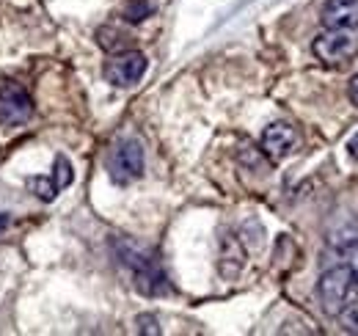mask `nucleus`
Masks as SVG:
<instances>
[{
    "label": "nucleus",
    "instance_id": "obj_4",
    "mask_svg": "<svg viewBox=\"0 0 358 336\" xmlns=\"http://www.w3.org/2000/svg\"><path fill=\"white\" fill-rule=\"evenodd\" d=\"M314 55L322 64H345L358 55V34L356 28H328L312 44Z\"/></svg>",
    "mask_w": 358,
    "mask_h": 336
},
{
    "label": "nucleus",
    "instance_id": "obj_2",
    "mask_svg": "<svg viewBox=\"0 0 358 336\" xmlns=\"http://www.w3.org/2000/svg\"><path fill=\"white\" fill-rule=\"evenodd\" d=\"M143 146L135 141V138H124L119 141L110 155H108V174L116 185H130L135 179L143 176Z\"/></svg>",
    "mask_w": 358,
    "mask_h": 336
},
{
    "label": "nucleus",
    "instance_id": "obj_15",
    "mask_svg": "<svg viewBox=\"0 0 358 336\" xmlns=\"http://www.w3.org/2000/svg\"><path fill=\"white\" fill-rule=\"evenodd\" d=\"M348 265H350V270H353V287H356V293H358V243L348 251Z\"/></svg>",
    "mask_w": 358,
    "mask_h": 336
},
{
    "label": "nucleus",
    "instance_id": "obj_18",
    "mask_svg": "<svg viewBox=\"0 0 358 336\" xmlns=\"http://www.w3.org/2000/svg\"><path fill=\"white\" fill-rule=\"evenodd\" d=\"M6 229H8V215H6V212H0V234H3Z\"/></svg>",
    "mask_w": 358,
    "mask_h": 336
},
{
    "label": "nucleus",
    "instance_id": "obj_11",
    "mask_svg": "<svg viewBox=\"0 0 358 336\" xmlns=\"http://www.w3.org/2000/svg\"><path fill=\"white\" fill-rule=\"evenodd\" d=\"M96 42H99L102 50H108V52H122V50L130 47V36L122 34L119 28H99L96 31Z\"/></svg>",
    "mask_w": 358,
    "mask_h": 336
},
{
    "label": "nucleus",
    "instance_id": "obj_13",
    "mask_svg": "<svg viewBox=\"0 0 358 336\" xmlns=\"http://www.w3.org/2000/svg\"><path fill=\"white\" fill-rule=\"evenodd\" d=\"M152 11H155L152 0H130L127 8H124V20H127V22H141V20H146Z\"/></svg>",
    "mask_w": 358,
    "mask_h": 336
},
{
    "label": "nucleus",
    "instance_id": "obj_10",
    "mask_svg": "<svg viewBox=\"0 0 358 336\" xmlns=\"http://www.w3.org/2000/svg\"><path fill=\"white\" fill-rule=\"evenodd\" d=\"M245 265V248L240 243V237L224 234L221 237V273L226 279H234Z\"/></svg>",
    "mask_w": 358,
    "mask_h": 336
},
{
    "label": "nucleus",
    "instance_id": "obj_12",
    "mask_svg": "<svg viewBox=\"0 0 358 336\" xmlns=\"http://www.w3.org/2000/svg\"><path fill=\"white\" fill-rule=\"evenodd\" d=\"M339 326H342V331H348V334H358V300L353 303H345L342 309H339Z\"/></svg>",
    "mask_w": 358,
    "mask_h": 336
},
{
    "label": "nucleus",
    "instance_id": "obj_6",
    "mask_svg": "<svg viewBox=\"0 0 358 336\" xmlns=\"http://www.w3.org/2000/svg\"><path fill=\"white\" fill-rule=\"evenodd\" d=\"M31 113H34V102L28 91L14 80H3L0 83V125H22L31 119Z\"/></svg>",
    "mask_w": 358,
    "mask_h": 336
},
{
    "label": "nucleus",
    "instance_id": "obj_1",
    "mask_svg": "<svg viewBox=\"0 0 358 336\" xmlns=\"http://www.w3.org/2000/svg\"><path fill=\"white\" fill-rule=\"evenodd\" d=\"M116 256L130 270L135 290L141 295L155 298V295L169 293V279H166V273H163V267H160L155 253L141 248L133 240H116Z\"/></svg>",
    "mask_w": 358,
    "mask_h": 336
},
{
    "label": "nucleus",
    "instance_id": "obj_8",
    "mask_svg": "<svg viewBox=\"0 0 358 336\" xmlns=\"http://www.w3.org/2000/svg\"><path fill=\"white\" fill-rule=\"evenodd\" d=\"M295 141H298L295 127L287 125V122H273L262 132V152L270 160H284L295 149Z\"/></svg>",
    "mask_w": 358,
    "mask_h": 336
},
{
    "label": "nucleus",
    "instance_id": "obj_3",
    "mask_svg": "<svg viewBox=\"0 0 358 336\" xmlns=\"http://www.w3.org/2000/svg\"><path fill=\"white\" fill-rule=\"evenodd\" d=\"M353 290H356L353 287V270H350L348 262L325 270L317 281V298H320V303L328 314H339V309L348 303Z\"/></svg>",
    "mask_w": 358,
    "mask_h": 336
},
{
    "label": "nucleus",
    "instance_id": "obj_7",
    "mask_svg": "<svg viewBox=\"0 0 358 336\" xmlns=\"http://www.w3.org/2000/svg\"><path fill=\"white\" fill-rule=\"evenodd\" d=\"M72 176H75L72 174V163L64 155H58L55 163H52V174L50 176H28V190L36 199H42V202H52L64 188L72 185Z\"/></svg>",
    "mask_w": 358,
    "mask_h": 336
},
{
    "label": "nucleus",
    "instance_id": "obj_5",
    "mask_svg": "<svg viewBox=\"0 0 358 336\" xmlns=\"http://www.w3.org/2000/svg\"><path fill=\"white\" fill-rule=\"evenodd\" d=\"M149 69V61L138 50H122L105 64V80L116 88H130L135 85Z\"/></svg>",
    "mask_w": 358,
    "mask_h": 336
},
{
    "label": "nucleus",
    "instance_id": "obj_16",
    "mask_svg": "<svg viewBox=\"0 0 358 336\" xmlns=\"http://www.w3.org/2000/svg\"><path fill=\"white\" fill-rule=\"evenodd\" d=\"M348 94H350V102H353V105L358 108V75L353 78V80H350V88H348Z\"/></svg>",
    "mask_w": 358,
    "mask_h": 336
},
{
    "label": "nucleus",
    "instance_id": "obj_14",
    "mask_svg": "<svg viewBox=\"0 0 358 336\" xmlns=\"http://www.w3.org/2000/svg\"><path fill=\"white\" fill-rule=\"evenodd\" d=\"M138 331H141V334H160L157 320H155L152 314H141V317H138Z\"/></svg>",
    "mask_w": 358,
    "mask_h": 336
},
{
    "label": "nucleus",
    "instance_id": "obj_17",
    "mask_svg": "<svg viewBox=\"0 0 358 336\" xmlns=\"http://www.w3.org/2000/svg\"><path fill=\"white\" fill-rule=\"evenodd\" d=\"M348 152H350V158H353V160H358V132L348 141Z\"/></svg>",
    "mask_w": 358,
    "mask_h": 336
},
{
    "label": "nucleus",
    "instance_id": "obj_9",
    "mask_svg": "<svg viewBox=\"0 0 358 336\" xmlns=\"http://www.w3.org/2000/svg\"><path fill=\"white\" fill-rule=\"evenodd\" d=\"M320 20L325 28H358V0H328Z\"/></svg>",
    "mask_w": 358,
    "mask_h": 336
}]
</instances>
